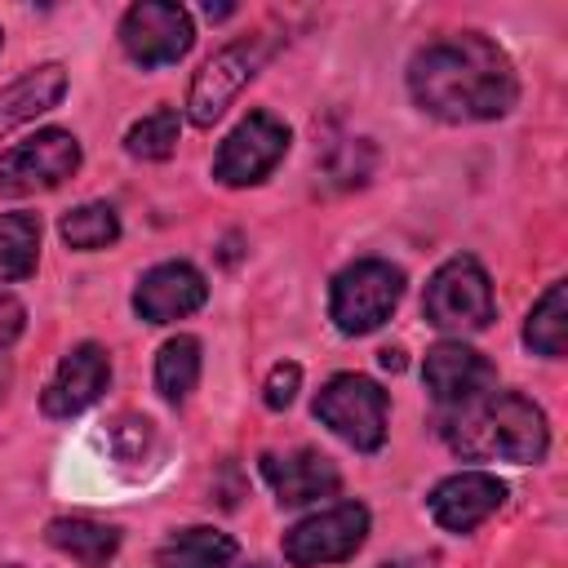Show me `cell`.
<instances>
[{
	"mask_svg": "<svg viewBox=\"0 0 568 568\" xmlns=\"http://www.w3.org/2000/svg\"><path fill=\"white\" fill-rule=\"evenodd\" d=\"M408 93L413 102L448 124L497 120L515 106L519 80L510 58L479 31L439 36L408 62Z\"/></svg>",
	"mask_w": 568,
	"mask_h": 568,
	"instance_id": "1",
	"label": "cell"
},
{
	"mask_svg": "<svg viewBox=\"0 0 568 568\" xmlns=\"http://www.w3.org/2000/svg\"><path fill=\"white\" fill-rule=\"evenodd\" d=\"M444 435L462 457H501L515 466L541 462L546 444H550L546 413L515 390H488V395L462 404L444 422Z\"/></svg>",
	"mask_w": 568,
	"mask_h": 568,
	"instance_id": "2",
	"label": "cell"
},
{
	"mask_svg": "<svg viewBox=\"0 0 568 568\" xmlns=\"http://www.w3.org/2000/svg\"><path fill=\"white\" fill-rule=\"evenodd\" d=\"M399 297H404V271L382 262V257H364V262L346 266L333 280L328 320L337 324V333L364 337V333H373V328H382L390 320Z\"/></svg>",
	"mask_w": 568,
	"mask_h": 568,
	"instance_id": "3",
	"label": "cell"
},
{
	"mask_svg": "<svg viewBox=\"0 0 568 568\" xmlns=\"http://www.w3.org/2000/svg\"><path fill=\"white\" fill-rule=\"evenodd\" d=\"M315 417L359 453L386 444V390L364 373H337L315 395Z\"/></svg>",
	"mask_w": 568,
	"mask_h": 568,
	"instance_id": "4",
	"label": "cell"
},
{
	"mask_svg": "<svg viewBox=\"0 0 568 568\" xmlns=\"http://www.w3.org/2000/svg\"><path fill=\"white\" fill-rule=\"evenodd\" d=\"M422 315H426V324L448 328V333H475V328H484L493 320V284H488V271L475 257H448L430 275V284H426Z\"/></svg>",
	"mask_w": 568,
	"mask_h": 568,
	"instance_id": "5",
	"label": "cell"
},
{
	"mask_svg": "<svg viewBox=\"0 0 568 568\" xmlns=\"http://www.w3.org/2000/svg\"><path fill=\"white\" fill-rule=\"evenodd\" d=\"M75 169H80V142L67 129H40L36 138L0 155V195L22 200L36 191H53Z\"/></svg>",
	"mask_w": 568,
	"mask_h": 568,
	"instance_id": "6",
	"label": "cell"
},
{
	"mask_svg": "<svg viewBox=\"0 0 568 568\" xmlns=\"http://www.w3.org/2000/svg\"><path fill=\"white\" fill-rule=\"evenodd\" d=\"M284 151H288V124L271 111H253L222 138L213 178L222 186H253L284 160Z\"/></svg>",
	"mask_w": 568,
	"mask_h": 568,
	"instance_id": "7",
	"label": "cell"
},
{
	"mask_svg": "<svg viewBox=\"0 0 568 568\" xmlns=\"http://www.w3.org/2000/svg\"><path fill=\"white\" fill-rule=\"evenodd\" d=\"M364 537H368V510L359 501H337L284 532V559L293 568L342 564L364 546Z\"/></svg>",
	"mask_w": 568,
	"mask_h": 568,
	"instance_id": "8",
	"label": "cell"
},
{
	"mask_svg": "<svg viewBox=\"0 0 568 568\" xmlns=\"http://www.w3.org/2000/svg\"><path fill=\"white\" fill-rule=\"evenodd\" d=\"M266 53H271V49H266L262 40H235V44L217 49V53L195 71V80H191V93H186V115H191V124H200V129L217 124L222 111L240 98V89L262 71Z\"/></svg>",
	"mask_w": 568,
	"mask_h": 568,
	"instance_id": "9",
	"label": "cell"
},
{
	"mask_svg": "<svg viewBox=\"0 0 568 568\" xmlns=\"http://www.w3.org/2000/svg\"><path fill=\"white\" fill-rule=\"evenodd\" d=\"M191 40H195L191 13L182 4H169V0H142L120 18V44L146 71L186 58Z\"/></svg>",
	"mask_w": 568,
	"mask_h": 568,
	"instance_id": "10",
	"label": "cell"
},
{
	"mask_svg": "<svg viewBox=\"0 0 568 568\" xmlns=\"http://www.w3.org/2000/svg\"><path fill=\"white\" fill-rule=\"evenodd\" d=\"M106 382H111V355L98 342H80L58 359V373L49 377V386L40 395V408L49 417H75V413H84L89 404L102 399Z\"/></svg>",
	"mask_w": 568,
	"mask_h": 568,
	"instance_id": "11",
	"label": "cell"
},
{
	"mask_svg": "<svg viewBox=\"0 0 568 568\" xmlns=\"http://www.w3.org/2000/svg\"><path fill=\"white\" fill-rule=\"evenodd\" d=\"M422 377H426L430 395H435L444 408H462V404H470V399H479V395L493 390L497 368H493L479 351H470V346H462V342H439V346L426 351Z\"/></svg>",
	"mask_w": 568,
	"mask_h": 568,
	"instance_id": "12",
	"label": "cell"
},
{
	"mask_svg": "<svg viewBox=\"0 0 568 568\" xmlns=\"http://www.w3.org/2000/svg\"><path fill=\"white\" fill-rule=\"evenodd\" d=\"M204 297H209V284L191 262H160L138 280L133 311L146 324H169V320H182V315L200 311Z\"/></svg>",
	"mask_w": 568,
	"mask_h": 568,
	"instance_id": "13",
	"label": "cell"
},
{
	"mask_svg": "<svg viewBox=\"0 0 568 568\" xmlns=\"http://www.w3.org/2000/svg\"><path fill=\"white\" fill-rule=\"evenodd\" d=\"M506 501V484L488 470H462L430 488V515L448 532H470Z\"/></svg>",
	"mask_w": 568,
	"mask_h": 568,
	"instance_id": "14",
	"label": "cell"
},
{
	"mask_svg": "<svg viewBox=\"0 0 568 568\" xmlns=\"http://www.w3.org/2000/svg\"><path fill=\"white\" fill-rule=\"evenodd\" d=\"M262 479L271 484L280 506H302V501H320L328 493H337V466L315 453V448H297V453H262Z\"/></svg>",
	"mask_w": 568,
	"mask_h": 568,
	"instance_id": "15",
	"label": "cell"
},
{
	"mask_svg": "<svg viewBox=\"0 0 568 568\" xmlns=\"http://www.w3.org/2000/svg\"><path fill=\"white\" fill-rule=\"evenodd\" d=\"M62 93H67V67L62 62H44V67L18 75L13 84H4L0 89V138L13 133L18 124L36 120L40 111L58 106Z\"/></svg>",
	"mask_w": 568,
	"mask_h": 568,
	"instance_id": "16",
	"label": "cell"
},
{
	"mask_svg": "<svg viewBox=\"0 0 568 568\" xmlns=\"http://www.w3.org/2000/svg\"><path fill=\"white\" fill-rule=\"evenodd\" d=\"M49 546H58L62 555H71L75 564L84 568H106L120 550V532L111 524H98V519H80V515H62V519H49L44 528Z\"/></svg>",
	"mask_w": 568,
	"mask_h": 568,
	"instance_id": "17",
	"label": "cell"
},
{
	"mask_svg": "<svg viewBox=\"0 0 568 568\" xmlns=\"http://www.w3.org/2000/svg\"><path fill=\"white\" fill-rule=\"evenodd\" d=\"M235 559V537L217 528H182L155 550V568H226Z\"/></svg>",
	"mask_w": 568,
	"mask_h": 568,
	"instance_id": "18",
	"label": "cell"
},
{
	"mask_svg": "<svg viewBox=\"0 0 568 568\" xmlns=\"http://www.w3.org/2000/svg\"><path fill=\"white\" fill-rule=\"evenodd\" d=\"M524 342H528V351H537L546 359H559L564 355V342H568V284L564 280H555L537 297V306L528 311Z\"/></svg>",
	"mask_w": 568,
	"mask_h": 568,
	"instance_id": "19",
	"label": "cell"
},
{
	"mask_svg": "<svg viewBox=\"0 0 568 568\" xmlns=\"http://www.w3.org/2000/svg\"><path fill=\"white\" fill-rule=\"evenodd\" d=\"M200 382V342L178 333L160 346L155 355V390L169 399V404H182Z\"/></svg>",
	"mask_w": 568,
	"mask_h": 568,
	"instance_id": "20",
	"label": "cell"
},
{
	"mask_svg": "<svg viewBox=\"0 0 568 568\" xmlns=\"http://www.w3.org/2000/svg\"><path fill=\"white\" fill-rule=\"evenodd\" d=\"M40 257V217L4 213L0 217V280H27Z\"/></svg>",
	"mask_w": 568,
	"mask_h": 568,
	"instance_id": "21",
	"label": "cell"
},
{
	"mask_svg": "<svg viewBox=\"0 0 568 568\" xmlns=\"http://www.w3.org/2000/svg\"><path fill=\"white\" fill-rule=\"evenodd\" d=\"M178 133H182V120L173 106H155L151 115H142L129 133H124V151L133 160H169L178 151Z\"/></svg>",
	"mask_w": 568,
	"mask_h": 568,
	"instance_id": "22",
	"label": "cell"
},
{
	"mask_svg": "<svg viewBox=\"0 0 568 568\" xmlns=\"http://www.w3.org/2000/svg\"><path fill=\"white\" fill-rule=\"evenodd\" d=\"M58 231L71 248H106V244L120 240V217H115L111 204H80L62 217Z\"/></svg>",
	"mask_w": 568,
	"mask_h": 568,
	"instance_id": "23",
	"label": "cell"
},
{
	"mask_svg": "<svg viewBox=\"0 0 568 568\" xmlns=\"http://www.w3.org/2000/svg\"><path fill=\"white\" fill-rule=\"evenodd\" d=\"M297 382H302L297 364H275L271 377H266V408H288L293 395H297Z\"/></svg>",
	"mask_w": 568,
	"mask_h": 568,
	"instance_id": "24",
	"label": "cell"
},
{
	"mask_svg": "<svg viewBox=\"0 0 568 568\" xmlns=\"http://www.w3.org/2000/svg\"><path fill=\"white\" fill-rule=\"evenodd\" d=\"M22 324H27V306L13 293H0V351H9L18 342Z\"/></svg>",
	"mask_w": 568,
	"mask_h": 568,
	"instance_id": "25",
	"label": "cell"
},
{
	"mask_svg": "<svg viewBox=\"0 0 568 568\" xmlns=\"http://www.w3.org/2000/svg\"><path fill=\"white\" fill-rule=\"evenodd\" d=\"M377 359H382V368H390V373H399V368H404V351H395V346H386Z\"/></svg>",
	"mask_w": 568,
	"mask_h": 568,
	"instance_id": "26",
	"label": "cell"
},
{
	"mask_svg": "<svg viewBox=\"0 0 568 568\" xmlns=\"http://www.w3.org/2000/svg\"><path fill=\"white\" fill-rule=\"evenodd\" d=\"M204 13H209V18H226V13H231V4H209Z\"/></svg>",
	"mask_w": 568,
	"mask_h": 568,
	"instance_id": "27",
	"label": "cell"
},
{
	"mask_svg": "<svg viewBox=\"0 0 568 568\" xmlns=\"http://www.w3.org/2000/svg\"><path fill=\"white\" fill-rule=\"evenodd\" d=\"M382 568H413V564H382Z\"/></svg>",
	"mask_w": 568,
	"mask_h": 568,
	"instance_id": "28",
	"label": "cell"
},
{
	"mask_svg": "<svg viewBox=\"0 0 568 568\" xmlns=\"http://www.w3.org/2000/svg\"><path fill=\"white\" fill-rule=\"evenodd\" d=\"M248 568H271V564H248Z\"/></svg>",
	"mask_w": 568,
	"mask_h": 568,
	"instance_id": "29",
	"label": "cell"
},
{
	"mask_svg": "<svg viewBox=\"0 0 568 568\" xmlns=\"http://www.w3.org/2000/svg\"><path fill=\"white\" fill-rule=\"evenodd\" d=\"M0 44H4V31H0Z\"/></svg>",
	"mask_w": 568,
	"mask_h": 568,
	"instance_id": "30",
	"label": "cell"
}]
</instances>
